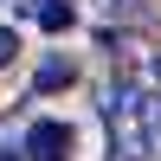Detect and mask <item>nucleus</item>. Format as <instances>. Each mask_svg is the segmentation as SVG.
<instances>
[{"mask_svg":"<svg viewBox=\"0 0 161 161\" xmlns=\"http://www.w3.org/2000/svg\"><path fill=\"white\" fill-rule=\"evenodd\" d=\"M103 116H110V161H142L155 148V136H161V97H142L129 84L110 90Z\"/></svg>","mask_w":161,"mask_h":161,"instance_id":"f257e3e1","label":"nucleus"},{"mask_svg":"<svg viewBox=\"0 0 161 161\" xmlns=\"http://www.w3.org/2000/svg\"><path fill=\"white\" fill-rule=\"evenodd\" d=\"M71 123H32L26 129V161H71Z\"/></svg>","mask_w":161,"mask_h":161,"instance_id":"f03ea898","label":"nucleus"},{"mask_svg":"<svg viewBox=\"0 0 161 161\" xmlns=\"http://www.w3.org/2000/svg\"><path fill=\"white\" fill-rule=\"evenodd\" d=\"M19 13H26V19H39L45 32H71V19H77L71 0H19Z\"/></svg>","mask_w":161,"mask_h":161,"instance_id":"7ed1b4c3","label":"nucleus"},{"mask_svg":"<svg viewBox=\"0 0 161 161\" xmlns=\"http://www.w3.org/2000/svg\"><path fill=\"white\" fill-rule=\"evenodd\" d=\"M71 58H45V64H39V77H32V90H64V84H71Z\"/></svg>","mask_w":161,"mask_h":161,"instance_id":"20e7f679","label":"nucleus"},{"mask_svg":"<svg viewBox=\"0 0 161 161\" xmlns=\"http://www.w3.org/2000/svg\"><path fill=\"white\" fill-rule=\"evenodd\" d=\"M13 52H19V32H13V26H0V64H13Z\"/></svg>","mask_w":161,"mask_h":161,"instance_id":"39448f33","label":"nucleus"},{"mask_svg":"<svg viewBox=\"0 0 161 161\" xmlns=\"http://www.w3.org/2000/svg\"><path fill=\"white\" fill-rule=\"evenodd\" d=\"M97 7H103V13H129L136 0H97Z\"/></svg>","mask_w":161,"mask_h":161,"instance_id":"423d86ee","label":"nucleus"},{"mask_svg":"<svg viewBox=\"0 0 161 161\" xmlns=\"http://www.w3.org/2000/svg\"><path fill=\"white\" fill-rule=\"evenodd\" d=\"M0 161H19V155H7V148H0Z\"/></svg>","mask_w":161,"mask_h":161,"instance_id":"0eeeda50","label":"nucleus"},{"mask_svg":"<svg viewBox=\"0 0 161 161\" xmlns=\"http://www.w3.org/2000/svg\"><path fill=\"white\" fill-rule=\"evenodd\" d=\"M155 77H161V58H155Z\"/></svg>","mask_w":161,"mask_h":161,"instance_id":"6e6552de","label":"nucleus"}]
</instances>
